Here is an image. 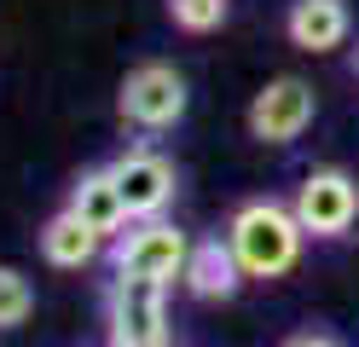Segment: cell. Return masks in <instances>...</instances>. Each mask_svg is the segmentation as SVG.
Returning a JSON list of instances; mask_svg holds the SVG:
<instances>
[{"mask_svg":"<svg viewBox=\"0 0 359 347\" xmlns=\"http://www.w3.org/2000/svg\"><path fill=\"white\" fill-rule=\"evenodd\" d=\"M302 238L307 231L296 220V208H278V203H243L226 226V243L243 278H284L302 254Z\"/></svg>","mask_w":359,"mask_h":347,"instance_id":"obj_1","label":"cell"},{"mask_svg":"<svg viewBox=\"0 0 359 347\" xmlns=\"http://www.w3.org/2000/svg\"><path fill=\"white\" fill-rule=\"evenodd\" d=\"M186 261H191V238L174 220H163V215L156 220H133L116 238V272H128V278L174 284V278H186Z\"/></svg>","mask_w":359,"mask_h":347,"instance_id":"obj_2","label":"cell"},{"mask_svg":"<svg viewBox=\"0 0 359 347\" xmlns=\"http://www.w3.org/2000/svg\"><path fill=\"white\" fill-rule=\"evenodd\" d=\"M186 116V76L174 64H140L122 81V122L140 133H163Z\"/></svg>","mask_w":359,"mask_h":347,"instance_id":"obj_3","label":"cell"},{"mask_svg":"<svg viewBox=\"0 0 359 347\" xmlns=\"http://www.w3.org/2000/svg\"><path fill=\"white\" fill-rule=\"evenodd\" d=\"M163 290L168 284H156V278L116 272V284H110V336L116 341H140V347H163V336H168Z\"/></svg>","mask_w":359,"mask_h":347,"instance_id":"obj_4","label":"cell"},{"mask_svg":"<svg viewBox=\"0 0 359 347\" xmlns=\"http://www.w3.org/2000/svg\"><path fill=\"white\" fill-rule=\"evenodd\" d=\"M296 220L313 238H342V231L359 220V185L342 168H313L296 185Z\"/></svg>","mask_w":359,"mask_h":347,"instance_id":"obj_5","label":"cell"},{"mask_svg":"<svg viewBox=\"0 0 359 347\" xmlns=\"http://www.w3.org/2000/svg\"><path fill=\"white\" fill-rule=\"evenodd\" d=\"M313 122V87L302 76H278L255 93L250 104V133L266 139V145H290L302 128Z\"/></svg>","mask_w":359,"mask_h":347,"instance_id":"obj_6","label":"cell"},{"mask_svg":"<svg viewBox=\"0 0 359 347\" xmlns=\"http://www.w3.org/2000/svg\"><path fill=\"white\" fill-rule=\"evenodd\" d=\"M110 174H116V185H122L128 220H156L174 203V162L156 156V151H128V156L110 162Z\"/></svg>","mask_w":359,"mask_h":347,"instance_id":"obj_7","label":"cell"},{"mask_svg":"<svg viewBox=\"0 0 359 347\" xmlns=\"http://www.w3.org/2000/svg\"><path fill=\"white\" fill-rule=\"evenodd\" d=\"M70 215H76L87 231H99L104 243L122 238V226H133V220H128V203H122V185H116L110 168H93V174H81V179L70 185Z\"/></svg>","mask_w":359,"mask_h":347,"instance_id":"obj_8","label":"cell"},{"mask_svg":"<svg viewBox=\"0 0 359 347\" xmlns=\"http://www.w3.org/2000/svg\"><path fill=\"white\" fill-rule=\"evenodd\" d=\"M238 284H243V266H238L232 243H220V238L191 243V261H186V290H191V295L226 301V295H238Z\"/></svg>","mask_w":359,"mask_h":347,"instance_id":"obj_9","label":"cell"},{"mask_svg":"<svg viewBox=\"0 0 359 347\" xmlns=\"http://www.w3.org/2000/svg\"><path fill=\"white\" fill-rule=\"evenodd\" d=\"M290 41L302 46V53H330V46L348 41V6L342 0H296L284 18Z\"/></svg>","mask_w":359,"mask_h":347,"instance_id":"obj_10","label":"cell"},{"mask_svg":"<svg viewBox=\"0 0 359 347\" xmlns=\"http://www.w3.org/2000/svg\"><path fill=\"white\" fill-rule=\"evenodd\" d=\"M99 243H104V238H99V231H87L70 208L41 226V254H47L53 266H87V261L99 254Z\"/></svg>","mask_w":359,"mask_h":347,"instance_id":"obj_11","label":"cell"},{"mask_svg":"<svg viewBox=\"0 0 359 347\" xmlns=\"http://www.w3.org/2000/svg\"><path fill=\"white\" fill-rule=\"evenodd\" d=\"M29 307H35L29 278L18 272V266H0V330H18V324L29 318Z\"/></svg>","mask_w":359,"mask_h":347,"instance_id":"obj_12","label":"cell"},{"mask_svg":"<svg viewBox=\"0 0 359 347\" xmlns=\"http://www.w3.org/2000/svg\"><path fill=\"white\" fill-rule=\"evenodd\" d=\"M168 12H174L180 29L203 35V29H215V23L226 18V0H168Z\"/></svg>","mask_w":359,"mask_h":347,"instance_id":"obj_13","label":"cell"},{"mask_svg":"<svg viewBox=\"0 0 359 347\" xmlns=\"http://www.w3.org/2000/svg\"><path fill=\"white\" fill-rule=\"evenodd\" d=\"M290 347H336V341H330V336H296Z\"/></svg>","mask_w":359,"mask_h":347,"instance_id":"obj_14","label":"cell"},{"mask_svg":"<svg viewBox=\"0 0 359 347\" xmlns=\"http://www.w3.org/2000/svg\"><path fill=\"white\" fill-rule=\"evenodd\" d=\"M110 347H140V341H116V336H110Z\"/></svg>","mask_w":359,"mask_h":347,"instance_id":"obj_15","label":"cell"}]
</instances>
